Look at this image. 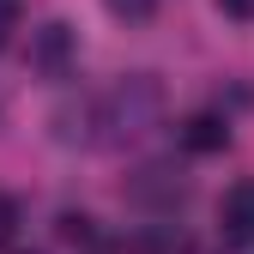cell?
Segmentation results:
<instances>
[{"instance_id": "8", "label": "cell", "mask_w": 254, "mask_h": 254, "mask_svg": "<svg viewBox=\"0 0 254 254\" xmlns=\"http://www.w3.org/2000/svg\"><path fill=\"white\" fill-rule=\"evenodd\" d=\"M109 12H115V18H151L157 0H109Z\"/></svg>"}, {"instance_id": "5", "label": "cell", "mask_w": 254, "mask_h": 254, "mask_svg": "<svg viewBox=\"0 0 254 254\" xmlns=\"http://www.w3.org/2000/svg\"><path fill=\"white\" fill-rule=\"evenodd\" d=\"M133 200H182V176H170V170H145V176L133 182Z\"/></svg>"}, {"instance_id": "10", "label": "cell", "mask_w": 254, "mask_h": 254, "mask_svg": "<svg viewBox=\"0 0 254 254\" xmlns=\"http://www.w3.org/2000/svg\"><path fill=\"white\" fill-rule=\"evenodd\" d=\"M218 6H224L230 18H254V0H218Z\"/></svg>"}, {"instance_id": "4", "label": "cell", "mask_w": 254, "mask_h": 254, "mask_svg": "<svg viewBox=\"0 0 254 254\" xmlns=\"http://www.w3.org/2000/svg\"><path fill=\"white\" fill-rule=\"evenodd\" d=\"M182 145L188 151H224L230 145V121L224 115H188L182 121Z\"/></svg>"}, {"instance_id": "1", "label": "cell", "mask_w": 254, "mask_h": 254, "mask_svg": "<svg viewBox=\"0 0 254 254\" xmlns=\"http://www.w3.org/2000/svg\"><path fill=\"white\" fill-rule=\"evenodd\" d=\"M157 109H164V85H157L151 73H127L121 85L103 91V97H91V127H97L91 139L127 145V139H139L145 127L157 121Z\"/></svg>"}, {"instance_id": "3", "label": "cell", "mask_w": 254, "mask_h": 254, "mask_svg": "<svg viewBox=\"0 0 254 254\" xmlns=\"http://www.w3.org/2000/svg\"><path fill=\"white\" fill-rule=\"evenodd\" d=\"M218 218H224L230 242H254V182H236L224 194V206H218Z\"/></svg>"}, {"instance_id": "6", "label": "cell", "mask_w": 254, "mask_h": 254, "mask_svg": "<svg viewBox=\"0 0 254 254\" xmlns=\"http://www.w3.org/2000/svg\"><path fill=\"white\" fill-rule=\"evenodd\" d=\"M61 236H67V242H91V236H97V224H91L85 212H67V218H61Z\"/></svg>"}, {"instance_id": "2", "label": "cell", "mask_w": 254, "mask_h": 254, "mask_svg": "<svg viewBox=\"0 0 254 254\" xmlns=\"http://www.w3.org/2000/svg\"><path fill=\"white\" fill-rule=\"evenodd\" d=\"M73 43H79V37H73V24H61V18H55V24H43L37 37H30V67L49 73V79H55V73H67Z\"/></svg>"}, {"instance_id": "9", "label": "cell", "mask_w": 254, "mask_h": 254, "mask_svg": "<svg viewBox=\"0 0 254 254\" xmlns=\"http://www.w3.org/2000/svg\"><path fill=\"white\" fill-rule=\"evenodd\" d=\"M12 24H18V6H12V0H0V49H6V37H12Z\"/></svg>"}, {"instance_id": "7", "label": "cell", "mask_w": 254, "mask_h": 254, "mask_svg": "<svg viewBox=\"0 0 254 254\" xmlns=\"http://www.w3.org/2000/svg\"><path fill=\"white\" fill-rule=\"evenodd\" d=\"M12 236H18V200H12V194H0V248H6Z\"/></svg>"}]
</instances>
